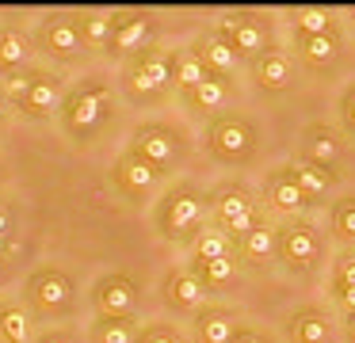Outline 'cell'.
I'll return each mask as SVG.
<instances>
[{
	"label": "cell",
	"instance_id": "23",
	"mask_svg": "<svg viewBox=\"0 0 355 343\" xmlns=\"http://www.w3.org/2000/svg\"><path fill=\"white\" fill-rule=\"evenodd\" d=\"M230 76H218V73H210L207 80L199 84L195 91H187V103H191V111H199V114H222V107L230 103Z\"/></svg>",
	"mask_w": 355,
	"mask_h": 343
},
{
	"label": "cell",
	"instance_id": "19",
	"mask_svg": "<svg viewBox=\"0 0 355 343\" xmlns=\"http://www.w3.org/2000/svg\"><path fill=\"white\" fill-rule=\"evenodd\" d=\"M195 53L202 58V65L210 69V73H218V76H230L233 69H237V50L230 46V38L222 35L218 27H210V30H202L199 38H195V46H191Z\"/></svg>",
	"mask_w": 355,
	"mask_h": 343
},
{
	"label": "cell",
	"instance_id": "12",
	"mask_svg": "<svg viewBox=\"0 0 355 343\" xmlns=\"http://www.w3.org/2000/svg\"><path fill=\"white\" fill-rule=\"evenodd\" d=\"M210 290L202 286V279L191 271V267H172L161 282V301L168 305L172 313H199L202 309V297Z\"/></svg>",
	"mask_w": 355,
	"mask_h": 343
},
{
	"label": "cell",
	"instance_id": "32",
	"mask_svg": "<svg viewBox=\"0 0 355 343\" xmlns=\"http://www.w3.org/2000/svg\"><path fill=\"white\" fill-rule=\"evenodd\" d=\"M233 256V236L222 233L218 225H202L195 236V259H222Z\"/></svg>",
	"mask_w": 355,
	"mask_h": 343
},
{
	"label": "cell",
	"instance_id": "10",
	"mask_svg": "<svg viewBox=\"0 0 355 343\" xmlns=\"http://www.w3.org/2000/svg\"><path fill=\"white\" fill-rule=\"evenodd\" d=\"M130 149L141 152L157 172H172V164L180 160V137L161 122H141L130 134Z\"/></svg>",
	"mask_w": 355,
	"mask_h": 343
},
{
	"label": "cell",
	"instance_id": "22",
	"mask_svg": "<svg viewBox=\"0 0 355 343\" xmlns=\"http://www.w3.org/2000/svg\"><path fill=\"white\" fill-rule=\"evenodd\" d=\"M294 50H298V58L306 61L309 69H329L332 61L340 58V50H344V42H340V30H324V35H294Z\"/></svg>",
	"mask_w": 355,
	"mask_h": 343
},
{
	"label": "cell",
	"instance_id": "2",
	"mask_svg": "<svg viewBox=\"0 0 355 343\" xmlns=\"http://www.w3.org/2000/svg\"><path fill=\"white\" fill-rule=\"evenodd\" d=\"M202 213H207V198L199 195V187L195 183H176L157 202L153 225L164 240H187V236H199Z\"/></svg>",
	"mask_w": 355,
	"mask_h": 343
},
{
	"label": "cell",
	"instance_id": "3",
	"mask_svg": "<svg viewBox=\"0 0 355 343\" xmlns=\"http://www.w3.org/2000/svg\"><path fill=\"white\" fill-rule=\"evenodd\" d=\"M123 84H126V96L134 103H146V99H161L164 91L172 88V53L164 46H146L138 50L134 58H126L123 69Z\"/></svg>",
	"mask_w": 355,
	"mask_h": 343
},
{
	"label": "cell",
	"instance_id": "16",
	"mask_svg": "<svg viewBox=\"0 0 355 343\" xmlns=\"http://www.w3.org/2000/svg\"><path fill=\"white\" fill-rule=\"evenodd\" d=\"M248 73H252L256 88L271 91V96H279V91H286L294 84V65L279 46H268V50L256 53V58L248 61Z\"/></svg>",
	"mask_w": 355,
	"mask_h": 343
},
{
	"label": "cell",
	"instance_id": "11",
	"mask_svg": "<svg viewBox=\"0 0 355 343\" xmlns=\"http://www.w3.org/2000/svg\"><path fill=\"white\" fill-rule=\"evenodd\" d=\"M35 42H39V50H46L50 58H62V61L77 58V53L85 50L77 15H65V12L46 15V19L39 23V30H35Z\"/></svg>",
	"mask_w": 355,
	"mask_h": 343
},
{
	"label": "cell",
	"instance_id": "20",
	"mask_svg": "<svg viewBox=\"0 0 355 343\" xmlns=\"http://www.w3.org/2000/svg\"><path fill=\"white\" fill-rule=\"evenodd\" d=\"M237 335V313L225 305H202L195 313V340L199 343H233Z\"/></svg>",
	"mask_w": 355,
	"mask_h": 343
},
{
	"label": "cell",
	"instance_id": "39",
	"mask_svg": "<svg viewBox=\"0 0 355 343\" xmlns=\"http://www.w3.org/2000/svg\"><path fill=\"white\" fill-rule=\"evenodd\" d=\"M233 343H275V340H271L268 332H260V328H237Z\"/></svg>",
	"mask_w": 355,
	"mask_h": 343
},
{
	"label": "cell",
	"instance_id": "15",
	"mask_svg": "<svg viewBox=\"0 0 355 343\" xmlns=\"http://www.w3.org/2000/svg\"><path fill=\"white\" fill-rule=\"evenodd\" d=\"M62 103H65L62 76H58V73H46V69H35L31 88H27L24 103H19V111H24L27 118L42 122V118H50V114L62 111Z\"/></svg>",
	"mask_w": 355,
	"mask_h": 343
},
{
	"label": "cell",
	"instance_id": "27",
	"mask_svg": "<svg viewBox=\"0 0 355 343\" xmlns=\"http://www.w3.org/2000/svg\"><path fill=\"white\" fill-rule=\"evenodd\" d=\"M291 340L294 343H329V317L313 305L298 309L291 317Z\"/></svg>",
	"mask_w": 355,
	"mask_h": 343
},
{
	"label": "cell",
	"instance_id": "1",
	"mask_svg": "<svg viewBox=\"0 0 355 343\" xmlns=\"http://www.w3.org/2000/svg\"><path fill=\"white\" fill-rule=\"evenodd\" d=\"M111 114H115V91H111V84L107 80H80L65 96L58 118H62V130L73 141H92V137H100V130L107 126Z\"/></svg>",
	"mask_w": 355,
	"mask_h": 343
},
{
	"label": "cell",
	"instance_id": "14",
	"mask_svg": "<svg viewBox=\"0 0 355 343\" xmlns=\"http://www.w3.org/2000/svg\"><path fill=\"white\" fill-rule=\"evenodd\" d=\"M218 30L230 38V46L237 50V58H248L252 61L260 50H268V27H263L256 15L248 12H230L218 19Z\"/></svg>",
	"mask_w": 355,
	"mask_h": 343
},
{
	"label": "cell",
	"instance_id": "5",
	"mask_svg": "<svg viewBox=\"0 0 355 343\" xmlns=\"http://www.w3.org/2000/svg\"><path fill=\"white\" fill-rule=\"evenodd\" d=\"M207 152L218 164H248L256 152V130L245 114L222 111L207 126Z\"/></svg>",
	"mask_w": 355,
	"mask_h": 343
},
{
	"label": "cell",
	"instance_id": "38",
	"mask_svg": "<svg viewBox=\"0 0 355 343\" xmlns=\"http://www.w3.org/2000/svg\"><path fill=\"white\" fill-rule=\"evenodd\" d=\"M340 122H344V130L355 137V84H347L344 96H340Z\"/></svg>",
	"mask_w": 355,
	"mask_h": 343
},
{
	"label": "cell",
	"instance_id": "42",
	"mask_svg": "<svg viewBox=\"0 0 355 343\" xmlns=\"http://www.w3.org/2000/svg\"><path fill=\"white\" fill-rule=\"evenodd\" d=\"M0 343H4V328H0Z\"/></svg>",
	"mask_w": 355,
	"mask_h": 343
},
{
	"label": "cell",
	"instance_id": "17",
	"mask_svg": "<svg viewBox=\"0 0 355 343\" xmlns=\"http://www.w3.org/2000/svg\"><path fill=\"white\" fill-rule=\"evenodd\" d=\"M149 38H153V19L146 12H115V30H111V50L115 53L134 58L138 50L153 46Z\"/></svg>",
	"mask_w": 355,
	"mask_h": 343
},
{
	"label": "cell",
	"instance_id": "31",
	"mask_svg": "<svg viewBox=\"0 0 355 343\" xmlns=\"http://www.w3.org/2000/svg\"><path fill=\"white\" fill-rule=\"evenodd\" d=\"M195 274L202 279V286L214 294V290H222L225 282L237 274V259L233 256H222V259H195V267H191Z\"/></svg>",
	"mask_w": 355,
	"mask_h": 343
},
{
	"label": "cell",
	"instance_id": "24",
	"mask_svg": "<svg viewBox=\"0 0 355 343\" xmlns=\"http://www.w3.org/2000/svg\"><path fill=\"white\" fill-rule=\"evenodd\" d=\"M141 324L134 317H96L88 328V343H138Z\"/></svg>",
	"mask_w": 355,
	"mask_h": 343
},
{
	"label": "cell",
	"instance_id": "21",
	"mask_svg": "<svg viewBox=\"0 0 355 343\" xmlns=\"http://www.w3.org/2000/svg\"><path fill=\"white\" fill-rule=\"evenodd\" d=\"M31 35L19 23H0V73H24V65L31 61Z\"/></svg>",
	"mask_w": 355,
	"mask_h": 343
},
{
	"label": "cell",
	"instance_id": "7",
	"mask_svg": "<svg viewBox=\"0 0 355 343\" xmlns=\"http://www.w3.org/2000/svg\"><path fill=\"white\" fill-rule=\"evenodd\" d=\"M321 252H324V236L313 221L291 218L286 225H275V256L283 259L291 271H309V267H317Z\"/></svg>",
	"mask_w": 355,
	"mask_h": 343
},
{
	"label": "cell",
	"instance_id": "25",
	"mask_svg": "<svg viewBox=\"0 0 355 343\" xmlns=\"http://www.w3.org/2000/svg\"><path fill=\"white\" fill-rule=\"evenodd\" d=\"M0 328L4 343H35V317L19 301H0Z\"/></svg>",
	"mask_w": 355,
	"mask_h": 343
},
{
	"label": "cell",
	"instance_id": "4",
	"mask_svg": "<svg viewBox=\"0 0 355 343\" xmlns=\"http://www.w3.org/2000/svg\"><path fill=\"white\" fill-rule=\"evenodd\" d=\"M210 210H214V225L222 233H230L233 240H241L245 233H252L263 221V210L256 202V195L245 183H222V187L210 195Z\"/></svg>",
	"mask_w": 355,
	"mask_h": 343
},
{
	"label": "cell",
	"instance_id": "9",
	"mask_svg": "<svg viewBox=\"0 0 355 343\" xmlns=\"http://www.w3.org/2000/svg\"><path fill=\"white\" fill-rule=\"evenodd\" d=\"M96 317H134L138 309V282L126 271H107L92 282Z\"/></svg>",
	"mask_w": 355,
	"mask_h": 343
},
{
	"label": "cell",
	"instance_id": "40",
	"mask_svg": "<svg viewBox=\"0 0 355 343\" xmlns=\"http://www.w3.org/2000/svg\"><path fill=\"white\" fill-rule=\"evenodd\" d=\"M12 233V210L4 202H0V240H4V236Z\"/></svg>",
	"mask_w": 355,
	"mask_h": 343
},
{
	"label": "cell",
	"instance_id": "30",
	"mask_svg": "<svg viewBox=\"0 0 355 343\" xmlns=\"http://www.w3.org/2000/svg\"><path fill=\"white\" fill-rule=\"evenodd\" d=\"M237 248H241V256H245L248 263H263V259H271V256H275V225L260 221L252 233L241 236Z\"/></svg>",
	"mask_w": 355,
	"mask_h": 343
},
{
	"label": "cell",
	"instance_id": "36",
	"mask_svg": "<svg viewBox=\"0 0 355 343\" xmlns=\"http://www.w3.org/2000/svg\"><path fill=\"white\" fill-rule=\"evenodd\" d=\"M138 343H187V340L176 324H168V320H149V324H141Z\"/></svg>",
	"mask_w": 355,
	"mask_h": 343
},
{
	"label": "cell",
	"instance_id": "33",
	"mask_svg": "<svg viewBox=\"0 0 355 343\" xmlns=\"http://www.w3.org/2000/svg\"><path fill=\"white\" fill-rule=\"evenodd\" d=\"M332 294L347 313H355V256H340L332 271Z\"/></svg>",
	"mask_w": 355,
	"mask_h": 343
},
{
	"label": "cell",
	"instance_id": "26",
	"mask_svg": "<svg viewBox=\"0 0 355 343\" xmlns=\"http://www.w3.org/2000/svg\"><path fill=\"white\" fill-rule=\"evenodd\" d=\"M207 76H210V69L202 65V58L191 50V46H184V50L172 53V80H176V88L184 91V96L199 88Z\"/></svg>",
	"mask_w": 355,
	"mask_h": 343
},
{
	"label": "cell",
	"instance_id": "18",
	"mask_svg": "<svg viewBox=\"0 0 355 343\" xmlns=\"http://www.w3.org/2000/svg\"><path fill=\"white\" fill-rule=\"evenodd\" d=\"M263 195H268V206H271V210L291 213V218L309 206V195L298 187V183H294V175L286 172V164L275 168V172L268 175V183H263Z\"/></svg>",
	"mask_w": 355,
	"mask_h": 343
},
{
	"label": "cell",
	"instance_id": "37",
	"mask_svg": "<svg viewBox=\"0 0 355 343\" xmlns=\"http://www.w3.org/2000/svg\"><path fill=\"white\" fill-rule=\"evenodd\" d=\"M35 343H80V332L73 324H58V328H46L42 335H35Z\"/></svg>",
	"mask_w": 355,
	"mask_h": 343
},
{
	"label": "cell",
	"instance_id": "8",
	"mask_svg": "<svg viewBox=\"0 0 355 343\" xmlns=\"http://www.w3.org/2000/svg\"><path fill=\"white\" fill-rule=\"evenodd\" d=\"M161 175H164V172H157V168L149 164L141 152H134L130 145L119 152L115 168H111V183H115V191L126 198V202H146V198L157 191Z\"/></svg>",
	"mask_w": 355,
	"mask_h": 343
},
{
	"label": "cell",
	"instance_id": "28",
	"mask_svg": "<svg viewBox=\"0 0 355 343\" xmlns=\"http://www.w3.org/2000/svg\"><path fill=\"white\" fill-rule=\"evenodd\" d=\"M80 38L85 50H111V30H115V15L111 12H80Z\"/></svg>",
	"mask_w": 355,
	"mask_h": 343
},
{
	"label": "cell",
	"instance_id": "13",
	"mask_svg": "<svg viewBox=\"0 0 355 343\" xmlns=\"http://www.w3.org/2000/svg\"><path fill=\"white\" fill-rule=\"evenodd\" d=\"M302 160L336 175V164L344 160V137L332 126H324V122H309L302 130Z\"/></svg>",
	"mask_w": 355,
	"mask_h": 343
},
{
	"label": "cell",
	"instance_id": "41",
	"mask_svg": "<svg viewBox=\"0 0 355 343\" xmlns=\"http://www.w3.org/2000/svg\"><path fill=\"white\" fill-rule=\"evenodd\" d=\"M347 343H355V313H347Z\"/></svg>",
	"mask_w": 355,
	"mask_h": 343
},
{
	"label": "cell",
	"instance_id": "6",
	"mask_svg": "<svg viewBox=\"0 0 355 343\" xmlns=\"http://www.w3.org/2000/svg\"><path fill=\"white\" fill-rule=\"evenodd\" d=\"M24 294H27V301H31V309L39 313V317H65V313L73 309V301H77L73 279L54 263L35 267V271L27 274Z\"/></svg>",
	"mask_w": 355,
	"mask_h": 343
},
{
	"label": "cell",
	"instance_id": "35",
	"mask_svg": "<svg viewBox=\"0 0 355 343\" xmlns=\"http://www.w3.org/2000/svg\"><path fill=\"white\" fill-rule=\"evenodd\" d=\"M291 27H294V35H324V30L336 27V19L324 8H298L291 15Z\"/></svg>",
	"mask_w": 355,
	"mask_h": 343
},
{
	"label": "cell",
	"instance_id": "29",
	"mask_svg": "<svg viewBox=\"0 0 355 343\" xmlns=\"http://www.w3.org/2000/svg\"><path fill=\"white\" fill-rule=\"evenodd\" d=\"M286 172H291L294 183H298V187L309 195V202H313V198H321V195H329L332 183H336V175H332V172H324V168H317V164H306V160H291V164H286Z\"/></svg>",
	"mask_w": 355,
	"mask_h": 343
},
{
	"label": "cell",
	"instance_id": "34",
	"mask_svg": "<svg viewBox=\"0 0 355 343\" xmlns=\"http://www.w3.org/2000/svg\"><path fill=\"white\" fill-rule=\"evenodd\" d=\"M329 221H332V236H336V240L355 244V195L336 198V202H332Z\"/></svg>",
	"mask_w": 355,
	"mask_h": 343
}]
</instances>
